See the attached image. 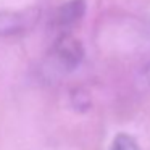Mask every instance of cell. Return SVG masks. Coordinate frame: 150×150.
<instances>
[{
	"mask_svg": "<svg viewBox=\"0 0 150 150\" xmlns=\"http://www.w3.org/2000/svg\"><path fill=\"white\" fill-rule=\"evenodd\" d=\"M110 150H140V145L136 140V137H132L131 134L120 132L115 136Z\"/></svg>",
	"mask_w": 150,
	"mask_h": 150,
	"instance_id": "obj_4",
	"label": "cell"
},
{
	"mask_svg": "<svg viewBox=\"0 0 150 150\" xmlns=\"http://www.w3.org/2000/svg\"><path fill=\"white\" fill-rule=\"evenodd\" d=\"M53 55H55L58 65L66 71H73L78 68L84 57V49L81 42L68 33H62L53 45Z\"/></svg>",
	"mask_w": 150,
	"mask_h": 150,
	"instance_id": "obj_1",
	"label": "cell"
},
{
	"mask_svg": "<svg viewBox=\"0 0 150 150\" xmlns=\"http://www.w3.org/2000/svg\"><path fill=\"white\" fill-rule=\"evenodd\" d=\"M144 73H145V79H147V82L150 84V66H149V68H145V71H144Z\"/></svg>",
	"mask_w": 150,
	"mask_h": 150,
	"instance_id": "obj_5",
	"label": "cell"
},
{
	"mask_svg": "<svg viewBox=\"0 0 150 150\" xmlns=\"http://www.w3.org/2000/svg\"><path fill=\"white\" fill-rule=\"evenodd\" d=\"M86 13V0H69L57 10L53 24L62 33H68V29L74 28L82 20Z\"/></svg>",
	"mask_w": 150,
	"mask_h": 150,
	"instance_id": "obj_2",
	"label": "cell"
},
{
	"mask_svg": "<svg viewBox=\"0 0 150 150\" xmlns=\"http://www.w3.org/2000/svg\"><path fill=\"white\" fill-rule=\"evenodd\" d=\"M33 20L29 11L23 13H0V34H15L28 28V21Z\"/></svg>",
	"mask_w": 150,
	"mask_h": 150,
	"instance_id": "obj_3",
	"label": "cell"
}]
</instances>
